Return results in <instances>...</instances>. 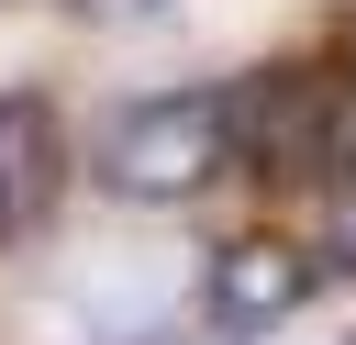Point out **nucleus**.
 <instances>
[{"mask_svg":"<svg viewBox=\"0 0 356 345\" xmlns=\"http://www.w3.org/2000/svg\"><path fill=\"white\" fill-rule=\"evenodd\" d=\"M234 156L222 134V89H167V100H122L100 134V178L122 200H189L211 189V167Z\"/></svg>","mask_w":356,"mask_h":345,"instance_id":"1","label":"nucleus"},{"mask_svg":"<svg viewBox=\"0 0 356 345\" xmlns=\"http://www.w3.org/2000/svg\"><path fill=\"white\" fill-rule=\"evenodd\" d=\"M222 134L256 178H312L323 167V134H334V89L312 67H256L234 100H222Z\"/></svg>","mask_w":356,"mask_h":345,"instance_id":"2","label":"nucleus"},{"mask_svg":"<svg viewBox=\"0 0 356 345\" xmlns=\"http://www.w3.org/2000/svg\"><path fill=\"white\" fill-rule=\"evenodd\" d=\"M300 300H312V256H300L289 234H245V245H222L211 278H200V312H211L222 334H267V323H289Z\"/></svg>","mask_w":356,"mask_h":345,"instance_id":"3","label":"nucleus"},{"mask_svg":"<svg viewBox=\"0 0 356 345\" xmlns=\"http://www.w3.org/2000/svg\"><path fill=\"white\" fill-rule=\"evenodd\" d=\"M56 167H67L56 100H33V89H0V245H22V234L56 211Z\"/></svg>","mask_w":356,"mask_h":345,"instance_id":"4","label":"nucleus"},{"mask_svg":"<svg viewBox=\"0 0 356 345\" xmlns=\"http://www.w3.org/2000/svg\"><path fill=\"white\" fill-rule=\"evenodd\" d=\"M334 267H356V167H334Z\"/></svg>","mask_w":356,"mask_h":345,"instance_id":"5","label":"nucleus"},{"mask_svg":"<svg viewBox=\"0 0 356 345\" xmlns=\"http://www.w3.org/2000/svg\"><path fill=\"white\" fill-rule=\"evenodd\" d=\"M89 11H156V0H89Z\"/></svg>","mask_w":356,"mask_h":345,"instance_id":"6","label":"nucleus"}]
</instances>
